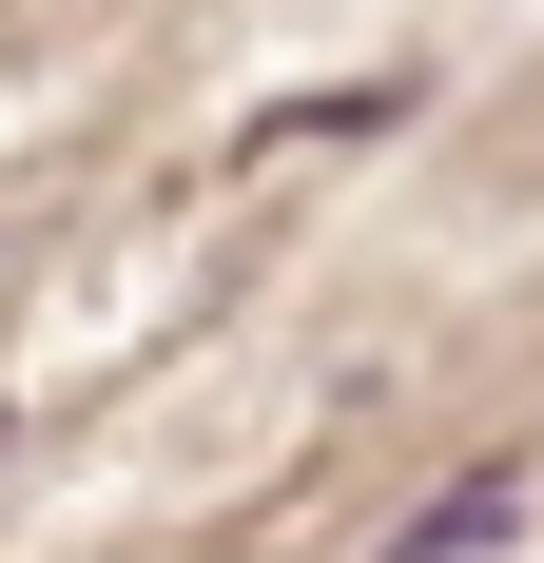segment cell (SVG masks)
<instances>
[{
	"mask_svg": "<svg viewBox=\"0 0 544 563\" xmlns=\"http://www.w3.org/2000/svg\"><path fill=\"white\" fill-rule=\"evenodd\" d=\"M525 506H544V466L505 448V466H467V486H428V506L389 525L370 563H505V544H525Z\"/></svg>",
	"mask_w": 544,
	"mask_h": 563,
	"instance_id": "obj_1",
	"label": "cell"
},
{
	"mask_svg": "<svg viewBox=\"0 0 544 563\" xmlns=\"http://www.w3.org/2000/svg\"><path fill=\"white\" fill-rule=\"evenodd\" d=\"M0 448H20V408H0Z\"/></svg>",
	"mask_w": 544,
	"mask_h": 563,
	"instance_id": "obj_2",
	"label": "cell"
}]
</instances>
